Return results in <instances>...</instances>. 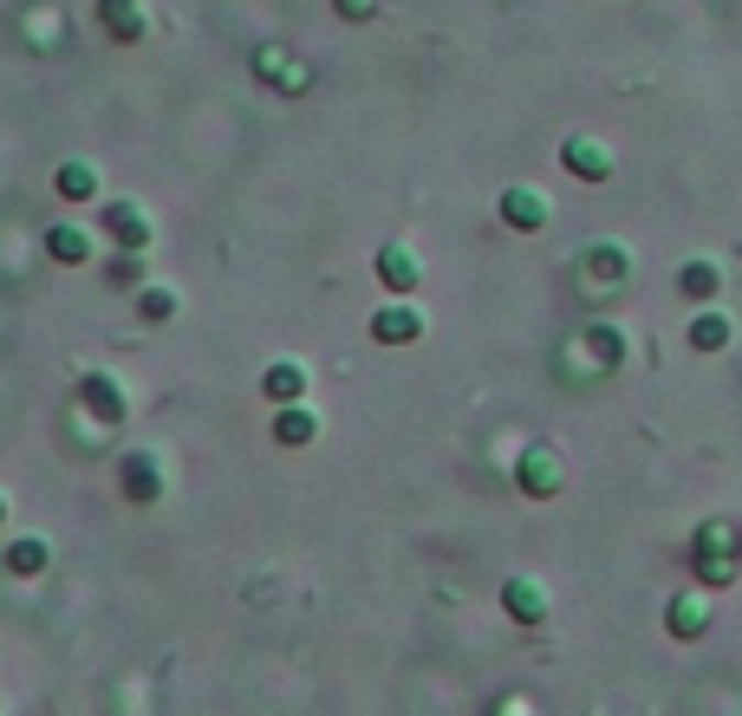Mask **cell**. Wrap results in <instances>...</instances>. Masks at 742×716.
I'll return each instance as SVG.
<instances>
[{
  "instance_id": "5",
  "label": "cell",
  "mask_w": 742,
  "mask_h": 716,
  "mask_svg": "<svg viewBox=\"0 0 742 716\" xmlns=\"http://www.w3.org/2000/svg\"><path fill=\"white\" fill-rule=\"evenodd\" d=\"M378 281L391 286V293H404V300H411V293H417V281H424V268H417V254H411L404 241H384V248H378Z\"/></svg>"
},
{
  "instance_id": "3",
  "label": "cell",
  "mask_w": 742,
  "mask_h": 716,
  "mask_svg": "<svg viewBox=\"0 0 742 716\" xmlns=\"http://www.w3.org/2000/svg\"><path fill=\"white\" fill-rule=\"evenodd\" d=\"M371 339L378 346H411V339H424V313L411 300H391V306L371 313Z\"/></svg>"
},
{
  "instance_id": "22",
  "label": "cell",
  "mask_w": 742,
  "mask_h": 716,
  "mask_svg": "<svg viewBox=\"0 0 742 716\" xmlns=\"http://www.w3.org/2000/svg\"><path fill=\"white\" fill-rule=\"evenodd\" d=\"M593 346H599V358H605V365H619V358H625V339H619L612 326H599V333H593Z\"/></svg>"
},
{
  "instance_id": "23",
  "label": "cell",
  "mask_w": 742,
  "mask_h": 716,
  "mask_svg": "<svg viewBox=\"0 0 742 716\" xmlns=\"http://www.w3.org/2000/svg\"><path fill=\"white\" fill-rule=\"evenodd\" d=\"M0 521H7V496H0Z\"/></svg>"
},
{
  "instance_id": "21",
  "label": "cell",
  "mask_w": 742,
  "mask_h": 716,
  "mask_svg": "<svg viewBox=\"0 0 742 716\" xmlns=\"http://www.w3.org/2000/svg\"><path fill=\"white\" fill-rule=\"evenodd\" d=\"M138 313H144L150 326L176 319V293H170V286H156V281H144V286H138Z\"/></svg>"
},
{
  "instance_id": "14",
  "label": "cell",
  "mask_w": 742,
  "mask_h": 716,
  "mask_svg": "<svg viewBox=\"0 0 742 716\" xmlns=\"http://www.w3.org/2000/svg\"><path fill=\"white\" fill-rule=\"evenodd\" d=\"M736 339V326H730V313H717V306H703L697 319H690V352H723Z\"/></svg>"
},
{
  "instance_id": "15",
  "label": "cell",
  "mask_w": 742,
  "mask_h": 716,
  "mask_svg": "<svg viewBox=\"0 0 742 716\" xmlns=\"http://www.w3.org/2000/svg\"><path fill=\"white\" fill-rule=\"evenodd\" d=\"M677 286H684V300L710 306V300L723 293V268H717V261H684V274H677Z\"/></svg>"
},
{
  "instance_id": "18",
  "label": "cell",
  "mask_w": 742,
  "mask_h": 716,
  "mask_svg": "<svg viewBox=\"0 0 742 716\" xmlns=\"http://www.w3.org/2000/svg\"><path fill=\"white\" fill-rule=\"evenodd\" d=\"M53 189H59V203H91V196H98V170H91V163H59Z\"/></svg>"
},
{
  "instance_id": "16",
  "label": "cell",
  "mask_w": 742,
  "mask_h": 716,
  "mask_svg": "<svg viewBox=\"0 0 742 716\" xmlns=\"http://www.w3.org/2000/svg\"><path fill=\"white\" fill-rule=\"evenodd\" d=\"M319 436V417L306 411V404H281V417H274V443H287V449H306Z\"/></svg>"
},
{
  "instance_id": "17",
  "label": "cell",
  "mask_w": 742,
  "mask_h": 716,
  "mask_svg": "<svg viewBox=\"0 0 742 716\" xmlns=\"http://www.w3.org/2000/svg\"><path fill=\"white\" fill-rule=\"evenodd\" d=\"M46 567H53V547H46L40 534H26V541H13V547H7V573H20V579H40Z\"/></svg>"
},
{
  "instance_id": "4",
  "label": "cell",
  "mask_w": 742,
  "mask_h": 716,
  "mask_svg": "<svg viewBox=\"0 0 742 716\" xmlns=\"http://www.w3.org/2000/svg\"><path fill=\"white\" fill-rule=\"evenodd\" d=\"M560 163H567V176H580V183H605V176H612V150L599 138H567L560 143Z\"/></svg>"
},
{
  "instance_id": "11",
  "label": "cell",
  "mask_w": 742,
  "mask_h": 716,
  "mask_svg": "<svg viewBox=\"0 0 742 716\" xmlns=\"http://www.w3.org/2000/svg\"><path fill=\"white\" fill-rule=\"evenodd\" d=\"M261 391H268L274 404H299V398H306V365H294V358H274V365L261 371Z\"/></svg>"
},
{
  "instance_id": "2",
  "label": "cell",
  "mask_w": 742,
  "mask_h": 716,
  "mask_svg": "<svg viewBox=\"0 0 742 716\" xmlns=\"http://www.w3.org/2000/svg\"><path fill=\"white\" fill-rule=\"evenodd\" d=\"M515 482H521V496L554 501V496H560V482H567V476H560V456H554L547 443H534V449L515 463Z\"/></svg>"
},
{
  "instance_id": "8",
  "label": "cell",
  "mask_w": 742,
  "mask_h": 716,
  "mask_svg": "<svg viewBox=\"0 0 742 716\" xmlns=\"http://www.w3.org/2000/svg\"><path fill=\"white\" fill-rule=\"evenodd\" d=\"M105 228H111V241L124 248V254H144L150 248V215L138 203H111L105 209Z\"/></svg>"
},
{
  "instance_id": "9",
  "label": "cell",
  "mask_w": 742,
  "mask_h": 716,
  "mask_svg": "<svg viewBox=\"0 0 742 716\" xmlns=\"http://www.w3.org/2000/svg\"><path fill=\"white\" fill-rule=\"evenodd\" d=\"M78 398H85V411H98V424H124V391H118L111 371H91L78 384Z\"/></svg>"
},
{
  "instance_id": "12",
  "label": "cell",
  "mask_w": 742,
  "mask_h": 716,
  "mask_svg": "<svg viewBox=\"0 0 742 716\" xmlns=\"http://www.w3.org/2000/svg\"><path fill=\"white\" fill-rule=\"evenodd\" d=\"M98 20H105V33H111L118 46L144 40V7H138V0H98Z\"/></svg>"
},
{
  "instance_id": "7",
  "label": "cell",
  "mask_w": 742,
  "mask_h": 716,
  "mask_svg": "<svg viewBox=\"0 0 742 716\" xmlns=\"http://www.w3.org/2000/svg\"><path fill=\"white\" fill-rule=\"evenodd\" d=\"M665 626L677 639H703V632H710V586H703V593H677L665 606Z\"/></svg>"
},
{
  "instance_id": "19",
  "label": "cell",
  "mask_w": 742,
  "mask_h": 716,
  "mask_svg": "<svg viewBox=\"0 0 742 716\" xmlns=\"http://www.w3.org/2000/svg\"><path fill=\"white\" fill-rule=\"evenodd\" d=\"M46 254L53 261H66V268H78V261H91V235H78V228H46Z\"/></svg>"
},
{
  "instance_id": "10",
  "label": "cell",
  "mask_w": 742,
  "mask_h": 716,
  "mask_svg": "<svg viewBox=\"0 0 742 716\" xmlns=\"http://www.w3.org/2000/svg\"><path fill=\"white\" fill-rule=\"evenodd\" d=\"M118 476H124V496H131V501H156V496H163L156 456H144V449H131V456L118 463Z\"/></svg>"
},
{
  "instance_id": "13",
  "label": "cell",
  "mask_w": 742,
  "mask_h": 716,
  "mask_svg": "<svg viewBox=\"0 0 742 716\" xmlns=\"http://www.w3.org/2000/svg\"><path fill=\"white\" fill-rule=\"evenodd\" d=\"M502 606H509L515 626H541V619H547V593H541L534 579H509V586H502Z\"/></svg>"
},
{
  "instance_id": "6",
  "label": "cell",
  "mask_w": 742,
  "mask_h": 716,
  "mask_svg": "<svg viewBox=\"0 0 742 716\" xmlns=\"http://www.w3.org/2000/svg\"><path fill=\"white\" fill-rule=\"evenodd\" d=\"M502 221L521 228V235H541V228H547V196H541V189H527V183L502 189Z\"/></svg>"
},
{
  "instance_id": "1",
  "label": "cell",
  "mask_w": 742,
  "mask_h": 716,
  "mask_svg": "<svg viewBox=\"0 0 742 716\" xmlns=\"http://www.w3.org/2000/svg\"><path fill=\"white\" fill-rule=\"evenodd\" d=\"M690 567H697V586H730L742 573V528L730 521H703L697 528V541H690Z\"/></svg>"
},
{
  "instance_id": "20",
  "label": "cell",
  "mask_w": 742,
  "mask_h": 716,
  "mask_svg": "<svg viewBox=\"0 0 742 716\" xmlns=\"http://www.w3.org/2000/svg\"><path fill=\"white\" fill-rule=\"evenodd\" d=\"M587 268H593L599 281H625V268H632V254H625L619 241H599V248H587Z\"/></svg>"
}]
</instances>
